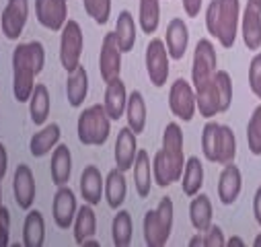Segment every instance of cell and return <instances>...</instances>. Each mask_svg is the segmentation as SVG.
<instances>
[{"label": "cell", "instance_id": "cell-1", "mask_svg": "<svg viewBox=\"0 0 261 247\" xmlns=\"http://www.w3.org/2000/svg\"><path fill=\"white\" fill-rule=\"evenodd\" d=\"M45 66V47L41 41L19 43L13 52V93L17 101H29L35 77Z\"/></svg>", "mask_w": 261, "mask_h": 247}, {"label": "cell", "instance_id": "cell-2", "mask_svg": "<svg viewBox=\"0 0 261 247\" xmlns=\"http://www.w3.org/2000/svg\"><path fill=\"white\" fill-rule=\"evenodd\" d=\"M79 140L85 146H101L107 142L111 134V117L107 115L103 105H91L79 115L76 124Z\"/></svg>", "mask_w": 261, "mask_h": 247}, {"label": "cell", "instance_id": "cell-3", "mask_svg": "<svg viewBox=\"0 0 261 247\" xmlns=\"http://www.w3.org/2000/svg\"><path fill=\"white\" fill-rule=\"evenodd\" d=\"M173 200L169 196L161 198L156 210H148L144 214V241L150 247H163L169 241V235L173 231Z\"/></svg>", "mask_w": 261, "mask_h": 247}, {"label": "cell", "instance_id": "cell-4", "mask_svg": "<svg viewBox=\"0 0 261 247\" xmlns=\"http://www.w3.org/2000/svg\"><path fill=\"white\" fill-rule=\"evenodd\" d=\"M218 70V58L214 43L210 39H200L195 43L193 52V64H191V85L193 89H202L214 79V72Z\"/></svg>", "mask_w": 261, "mask_h": 247}, {"label": "cell", "instance_id": "cell-5", "mask_svg": "<svg viewBox=\"0 0 261 247\" xmlns=\"http://www.w3.org/2000/svg\"><path fill=\"white\" fill-rule=\"evenodd\" d=\"M60 31H62V35H60V62H62L64 70L72 72L81 64V56H83V47H85L83 29L76 21L68 19Z\"/></svg>", "mask_w": 261, "mask_h": 247}, {"label": "cell", "instance_id": "cell-6", "mask_svg": "<svg viewBox=\"0 0 261 247\" xmlns=\"http://www.w3.org/2000/svg\"><path fill=\"white\" fill-rule=\"evenodd\" d=\"M146 72L154 87H165L169 79V54L165 41L152 37L146 45Z\"/></svg>", "mask_w": 261, "mask_h": 247}, {"label": "cell", "instance_id": "cell-7", "mask_svg": "<svg viewBox=\"0 0 261 247\" xmlns=\"http://www.w3.org/2000/svg\"><path fill=\"white\" fill-rule=\"evenodd\" d=\"M241 21V3L239 0H220V13H218V35L222 47H232L239 31Z\"/></svg>", "mask_w": 261, "mask_h": 247}, {"label": "cell", "instance_id": "cell-8", "mask_svg": "<svg viewBox=\"0 0 261 247\" xmlns=\"http://www.w3.org/2000/svg\"><path fill=\"white\" fill-rule=\"evenodd\" d=\"M169 107L175 117L189 121L195 115V89L185 79H177L169 91Z\"/></svg>", "mask_w": 261, "mask_h": 247}, {"label": "cell", "instance_id": "cell-9", "mask_svg": "<svg viewBox=\"0 0 261 247\" xmlns=\"http://www.w3.org/2000/svg\"><path fill=\"white\" fill-rule=\"evenodd\" d=\"M29 19V0H9L3 17H0V29H3L5 37L15 41L21 37L25 25Z\"/></svg>", "mask_w": 261, "mask_h": 247}, {"label": "cell", "instance_id": "cell-10", "mask_svg": "<svg viewBox=\"0 0 261 247\" xmlns=\"http://www.w3.org/2000/svg\"><path fill=\"white\" fill-rule=\"evenodd\" d=\"M35 17L49 31H60L68 21L66 0H35Z\"/></svg>", "mask_w": 261, "mask_h": 247}, {"label": "cell", "instance_id": "cell-11", "mask_svg": "<svg viewBox=\"0 0 261 247\" xmlns=\"http://www.w3.org/2000/svg\"><path fill=\"white\" fill-rule=\"evenodd\" d=\"M76 210H79V206H76V196H74V192L68 188V185H60L58 192H56V196H54V202H51V216H54V223H56L60 229H70Z\"/></svg>", "mask_w": 261, "mask_h": 247}, {"label": "cell", "instance_id": "cell-12", "mask_svg": "<svg viewBox=\"0 0 261 247\" xmlns=\"http://www.w3.org/2000/svg\"><path fill=\"white\" fill-rule=\"evenodd\" d=\"M99 72H101V79L105 83L119 77V72H121V50L115 41L113 31L103 37L101 54H99Z\"/></svg>", "mask_w": 261, "mask_h": 247}, {"label": "cell", "instance_id": "cell-13", "mask_svg": "<svg viewBox=\"0 0 261 247\" xmlns=\"http://www.w3.org/2000/svg\"><path fill=\"white\" fill-rule=\"evenodd\" d=\"M13 192H15V202L19 208L29 210L33 206L35 200V177L29 165L21 163L15 169V177H13Z\"/></svg>", "mask_w": 261, "mask_h": 247}, {"label": "cell", "instance_id": "cell-14", "mask_svg": "<svg viewBox=\"0 0 261 247\" xmlns=\"http://www.w3.org/2000/svg\"><path fill=\"white\" fill-rule=\"evenodd\" d=\"M241 33L247 50L257 52L261 47V7L255 3H247V9L241 17Z\"/></svg>", "mask_w": 261, "mask_h": 247}, {"label": "cell", "instance_id": "cell-15", "mask_svg": "<svg viewBox=\"0 0 261 247\" xmlns=\"http://www.w3.org/2000/svg\"><path fill=\"white\" fill-rule=\"evenodd\" d=\"M241 188H243V175H241V169L232 163H226L222 167V173L218 177V198L224 206H230L237 202L239 194H241Z\"/></svg>", "mask_w": 261, "mask_h": 247}, {"label": "cell", "instance_id": "cell-16", "mask_svg": "<svg viewBox=\"0 0 261 247\" xmlns=\"http://www.w3.org/2000/svg\"><path fill=\"white\" fill-rule=\"evenodd\" d=\"M163 153L167 155V159L171 161V165L175 167V171L181 175L183 173V165H185V155H183V132L181 126L175 121L167 124V128L163 132Z\"/></svg>", "mask_w": 261, "mask_h": 247}, {"label": "cell", "instance_id": "cell-17", "mask_svg": "<svg viewBox=\"0 0 261 247\" xmlns=\"http://www.w3.org/2000/svg\"><path fill=\"white\" fill-rule=\"evenodd\" d=\"M187 43H189V29H187L185 21L171 19L167 25V33H165V47H167L169 58L181 60L187 52Z\"/></svg>", "mask_w": 261, "mask_h": 247}, {"label": "cell", "instance_id": "cell-18", "mask_svg": "<svg viewBox=\"0 0 261 247\" xmlns=\"http://www.w3.org/2000/svg\"><path fill=\"white\" fill-rule=\"evenodd\" d=\"M138 153V142H136V134L129 128H121L117 138H115V167L121 169L123 173L127 169H132L134 159Z\"/></svg>", "mask_w": 261, "mask_h": 247}, {"label": "cell", "instance_id": "cell-19", "mask_svg": "<svg viewBox=\"0 0 261 247\" xmlns=\"http://www.w3.org/2000/svg\"><path fill=\"white\" fill-rule=\"evenodd\" d=\"M125 101H127V91H125V85L119 77L107 81V87H105V99H103V107L107 111V115L111 119H119L125 111Z\"/></svg>", "mask_w": 261, "mask_h": 247}, {"label": "cell", "instance_id": "cell-20", "mask_svg": "<svg viewBox=\"0 0 261 247\" xmlns=\"http://www.w3.org/2000/svg\"><path fill=\"white\" fill-rule=\"evenodd\" d=\"M81 196L91 206L101 202V198H103V175H101L99 167L87 165L83 169V173H81Z\"/></svg>", "mask_w": 261, "mask_h": 247}, {"label": "cell", "instance_id": "cell-21", "mask_svg": "<svg viewBox=\"0 0 261 247\" xmlns=\"http://www.w3.org/2000/svg\"><path fill=\"white\" fill-rule=\"evenodd\" d=\"M125 119H127V128L132 130L136 136L144 132L146 128V101L140 91H132L127 95L125 101Z\"/></svg>", "mask_w": 261, "mask_h": 247}, {"label": "cell", "instance_id": "cell-22", "mask_svg": "<svg viewBox=\"0 0 261 247\" xmlns=\"http://www.w3.org/2000/svg\"><path fill=\"white\" fill-rule=\"evenodd\" d=\"M51 181L58 185H66L72 175V155L66 144H56L54 155H51Z\"/></svg>", "mask_w": 261, "mask_h": 247}, {"label": "cell", "instance_id": "cell-23", "mask_svg": "<svg viewBox=\"0 0 261 247\" xmlns=\"http://www.w3.org/2000/svg\"><path fill=\"white\" fill-rule=\"evenodd\" d=\"M103 194H105V200L109 204V208H119L125 200V194H127V183H125V175L121 169H111L103 181Z\"/></svg>", "mask_w": 261, "mask_h": 247}, {"label": "cell", "instance_id": "cell-24", "mask_svg": "<svg viewBox=\"0 0 261 247\" xmlns=\"http://www.w3.org/2000/svg\"><path fill=\"white\" fill-rule=\"evenodd\" d=\"M204 185V167L198 157H189L183 165L181 173V190L185 196H195Z\"/></svg>", "mask_w": 261, "mask_h": 247}, {"label": "cell", "instance_id": "cell-25", "mask_svg": "<svg viewBox=\"0 0 261 247\" xmlns=\"http://www.w3.org/2000/svg\"><path fill=\"white\" fill-rule=\"evenodd\" d=\"M134 183H136V192L140 198H148L150 188H152V161L146 151H138L134 159Z\"/></svg>", "mask_w": 261, "mask_h": 247}, {"label": "cell", "instance_id": "cell-26", "mask_svg": "<svg viewBox=\"0 0 261 247\" xmlns=\"http://www.w3.org/2000/svg\"><path fill=\"white\" fill-rule=\"evenodd\" d=\"M89 93V75L85 66H76L72 72H68L66 81V99L72 107H81Z\"/></svg>", "mask_w": 261, "mask_h": 247}, {"label": "cell", "instance_id": "cell-27", "mask_svg": "<svg viewBox=\"0 0 261 247\" xmlns=\"http://www.w3.org/2000/svg\"><path fill=\"white\" fill-rule=\"evenodd\" d=\"M191 198L193 200L189 204V220H191L195 231L204 233L212 225V214H214L212 212V202L206 194H200V192L195 196H191Z\"/></svg>", "mask_w": 261, "mask_h": 247}, {"label": "cell", "instance_id": "cell-28", "mask_svg": "<svg viewBox=\"0 0 261 247\" xmlns=\"http://www.w3.org/2000/svg\"><path fill=\"white\" fill-rule=\"evenodd\" d=\"M45 241V220L39 210H31L23 223V245L25 247H41Z\"/></svg>", "mask_w": 261, "mask_h": 247}, {"label": "cell", "instance_id": "cell-29", "mask_svg": "<svg viewBox=\"0 0 261 247\" xmlns=\"http://www.w3.org/2000/svg\"><path fill=\"white\" fill-rule=\"evenodd\" d=\"M60 126L54 121V124H47L43 130H39L37 134L31 136L29 140V151L33 157H45L49 151H54V146L60 142Z\"/></svg>", "mask_w": 261, "mask_h": 247}, {"label": "cell", "instance_id": "cell-30", "mask_svg": "<svg viewBox=\"0 0 261 247\" xmlns=\"http://www.w3.org/2000/svg\"><path fill=\"white\" fill-rule=\"evenodd\" d=\"M115 41L123 52H132L134 43H136V21L132 17V13L129 11H121L117 21H115Z\"/></svg>", "mask_w": 261, "mask_h": 247}, {"label": "cell", "instance_id": "cell-31", "mask_svg": "<svg viewBox=\"0 0 261 247\" xmlns=\"http://www.w3.org/2000/svg\"><path fill=\"white\" fill-rule=\"evenodd\" d=\"M195 109L202 113V117H208V119L220 113V97H218L214 79L202 89H195Z\"/></svg>", "mask_w": 261, "mask_h": 247}, {"label": "cell", "instance_id": "cell-32", "mask_svg": "<svg viewBox=\"0 0 261 247\" xmlns=\"http://www.w3.org/2000/svg\"><path fill=\"white\" fill-rule=\"evenodd\" d=\"M72 227H74V241L79 245H83L85 239H89V237H93L97 233V214H95L91 204L85 202V206H81L76 210Z\"/></svg>", "mask_w": 261, "mask_h": 247}, {"label": "cell", "instance_id": "cell-33", "mask_svg": "<svg viewBox=\"0 0 261 247\" xmlns=\"http://www.w3.org/2000/svg\"><path fill=\"white\" fill-rule=\"evenodd\" d=\"M49 107H51V101H49V91L45 85H35L31 95H29V113H31V119L35 126H41L45 124V119L49 117Z\"/></svg>", "mask_w": 261, "mask_h": 247}, {"label": "cell", "instance_id": "cell-34", "mask_svg": "<svg viewBox=\"0 0 261 247\" xmlns=\"http://www.w3.org/2000/svg\"><path fill=\"white\" fill-rule=\"evenodd\" d=\"M152 177H154V183L161 185V188H167V185H171V183L181 179V175L175 171V167L171 165V161L167 159L163 149L152 159Z\"/></svg>", "mask_w": 261, "mask_h": 247}, {"label": "cell", "instance_id": "cell-35", "mask_svg": "<svg viewBox=\"0 0 261 247\" xmlns=\"http://www.w3.org/2000/svg\"><path fill=\"white\" fill-rule=\"evenodd\" d=\"M132 235H134V223H132V216H129L127 210H119L115 216H113V223H111V237H113V243L117 247H125L132 243Z\"/></svg>", "mask_w": 261, "mask_h": 247}, {"label": "cell", "instance_id": "cell-36", "mask_svg": "<svg viewBox=\"0 0 261 247\" xmlns=\"http://www.w3.org/2000/svg\"><path fill=\"white\" fill-rule=\"evenodd\" d=\"M140 29L146 35H152L161 23V5L159 0H140Z\"/></svg>", "mask_w": 261, "mask_h": 247}, {"label": "cell", "instance_id": "cell-37", "mask_svg": "<svg viewBox=\"0 0 261 247\" xmlns=\"http://www.w3.org/2000/svg\"><path fill=\"white\" fill-rule=\"evenodd\" d=\"M218 142H220V124L210 119L202 130V151H204V157L212 163H216V157H218Z\"/></svg>", "mask_w": 261, "mask_h": 247}, {"label": "cell", "instance_id": "cell-38", "mask_svg": "<svg viewBox=\"0 0 261 247\" xmlns=\"http://www.w3.org/2000/svg\"><path fill=\"white\" fill-rule=\"evenodd\" d=\"M234 157H237V136L230 126H220V142H218L216 163L226 165V163H232Z\"/></svg>", "mask_w": 261, "mask_h": 247}, {"label": "cell", "instance_id": "cell-39", "mask_svg": "<svg viewBox=\"0 0 261 247\" xmlns=\"http://www.w3.org/2000/svg\"><path fill=\"white\" fill-rule=\"evenodd\" d=\"M247 144H249V151L255 157L261 155V105H257L253 109V115L249 117V124H247Z\"/></svg>", "mask_w": 261, "mask_h": 247}, {"label": "cell", "instance_id": "cell-40", "mask_svg": "<svg viewBox=\"0 0 261 247\" xmlns=\"http://www.w3.org/2000/svg\"><path fill=\"white\" fill-rule=\"evenodd\" d=\"M214 85L218 89V97H220V113L228 111L232 105V79L226 70H216L214 72Z\"/></svg>", "mask_w": 261, "mask_h": 247}, {"label": "cell", "instance_id": "cell-41", "mask_svg": "<svg viewBox=\"0 0 261 247\" xmlns=\"http://www.w3.org/2000/svg\"><path fill=\"white\" fill-rule=\"evenodd\" d=\"M87 15L97 23V25H105L109 21L111 15V0H83Z\"/></svg>", "mask_w": 261, "mask_h": 247}, {"label": "cell", "instance_id": "cell-42", "mask_svg": "<svg viewBox=\"0 0 261 247\" xmlns=\"http://www.w3.org/2000/svg\"><path fill=\"white\" fill-rule=\"evenodd\" d=\"M249 87L257 99H261V54H255L249 64Z\"/></svg>", "mask_w": 261, "mask_h": 247}, {"label": "cell", "instance_id": "cell-43", "mask_svg": "<svg viewBox=\"0 0 261 247\" xmlns=\"http://www.w3.org/2000/svg\"><path fill=\"white\" fill-rule=\"evenodd\" d=\"M218 13H220V0H210L206 9V29L210 35H218Z\"/></svg>", "mask_w": 261, "mask_h": 247}, {"label": "cell", "instance_id": "cell-44", "mask_svg": "<svg viewBox=\"0 0 261 247\" xmlns=\"http://www.w3.org/2000/svg\"><path fill=\"white\" fill-rule=\"evenodd\" d=\"M204 245L206 247H220V245H226V239H224V233L218 225H210L206 231H204Z\"/></svg>", "mask_w": 261, "mask_h": 247}, {"label": "cell", "instance_id": "cell-45", "mask_svg": "<svg viewBox=\"0 0 261 247\" xmlns=\"http://www.w3.org/2000/svg\"><path fill=\"white\" fill-rule=\"evenodd\" d=\"M11 241V212L7 206L0 208V247H7Z\"/></svg>", "mask_w": 261, "mask_h": 247}, {"label": "cell", "instance_id": "cell-46", "mask_svg": "<svg viewBox=\"0 0 261 247\" xmlns=\"http://www.w3.org/2000/svg\"><path fill=\"white\" fill-rule=\"evenodd\" d=\"M181 5H183V11L187 17H198L200 11H202V0H181Z\"/></svg>", "mask_w": 261, "mask_h": 247}, {"label": "cell", "instance_id": "cell-47", "mask_svg": "<svg viewBox=\"0 0 261 247\" xmlns=\"http://www.w3.org/2000/svg\"><path fill=\"white\" fill-rule=\"evenodd\" d=\"M7 169H9V153H7L5 144L0 142V181L5 179V175H7Z\"/></svg>", "mask_w": 261, "mask_h": 247}, {"label": "cell", "instance_id": "cell-48", "mask_svg": "<svg viewBox=\"0 0 261 247\" xmlns=\"http://www.w3.org/2000/svg\"><path fill=\"white\" fill-rule=\"evenodd\" d=\"M253 216L257 220V225H261V185L255 192V198H253Z\"/></svg>", "mask_w": 261, "mask_h": 247}, {"label": "cell", "instance_id": "cell-49", "mask_svg": "<svg viewBox=\"0 0 261 247\" xmlns=\"http://www.w3.org/2000/svg\"><path fill=\"white\" fill-rule=\"evenodd\" d=\"M189 245H191V247H195V245H204V233L198 231V235L189 239Z\"/></svg>", "mask_w": 261, "mask_h": 247}, {"label": "cell", "instance_id": "cell-50", "mask_svg": "<svg viewBox=\"0 0 261 247\" xmlns=\"http://www.w3.org/2000/svg\"><path fill=\"white\" fill-rule=\"evenodd\" d=\"M226 245H230V247H234V245H237V247H243V245H245V241H243L241 237H237V235H232V237H230V239L226 241Z\"/></svg>", "mask_w": 261, "mask_h": 247}, {"label": "cell", "instance_id": "cell-51", "mask_svg": "<svg viewBox=\"0 0 261 247\" xmlns=\"http://www.w3.org/2000/svg\"><path fill=\"white\" fill-rule=\"evenodd\" d=\"M83 245H89V247H97V245H99V241H97V239H93V237H89V239H85V241H83Z\"/></svg>", "mask_w": 261, "mask_h": 247}, {"label": "cell", "instance_id": "cell-52", "mask_svg": "<svg viewBox=\"0 0 261 247\" xmlns=\"http://www.w3.org/2000/svg\"><path fill=\"white\" fill-rule=\"evenodd\" d=\"M253 245H257V247H261V235H257V237H255V241H253Z\"/></svg>", "mask_w": 261, "mask_h": 247}, {"label": "cell", "instance_id": "cell-53", "mask_svg": "<svg viewBox=\"0 0 261 247\" xmlns=\"http://www.w3.org/2000/svg\"><path fill=\"white\" fill-rule=\"evenodd\" d=\"M0 208H3V188H0Z\"/></svg>", "mask_w": 261, "mask_h": 247}, {"label": "cell", "instance_id": "cell-54", "mask_svg": "<svg viewBox=\"0 0 261 247\" xmlns=\"http://www.w3.org/2000/svg\"><path fill=\"white\" fill-rule=\"evenodd\" d=\"M249 3H255V5H259V7H261V0H249Z\"/></svg>", "mask_w": 261, "mask_h": 247}, {"label": "cell", "instance_id": "cell-55", "mask_svg": "<svg viewBox=\"0 0 261 247\" xmlns=\"http://www.w3.org/2000/svg\"><path fill=\"white\" fill-rule=\"evenodd\" d=\"M0 33H3V29H0Z\"/></svg>", "mask_w": 261, "mask_h": 247}]
</instances>
